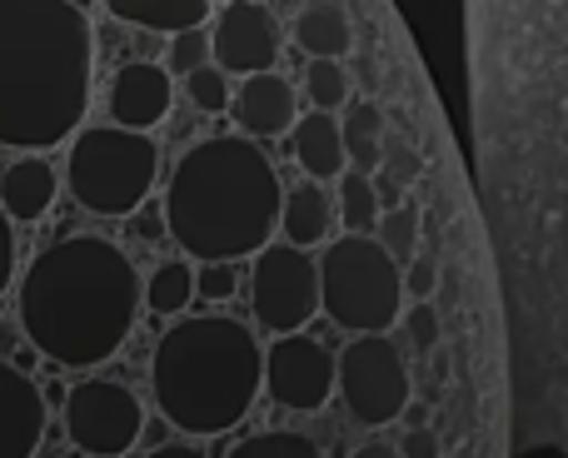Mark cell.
<instances>
[{
	"label": "cell",
	"instance_id": "6da1fadb",
	"mask_svg": "<svg viewBox=\"0 0 568 458\" xmlns=\"http://www.w3.org/2000/svg\"><path fill=\"white\" fill-rule=\"evenodd\" d=\"M464 55L514 319L568 444V0H464Z\"/></svg>",
	"mask_w": 568,
	"mask_h": 458
},
{
	"label": "cell",
	"instance_id": "7a4b0ae2",
	"mask_svg": "<svg viewBox=\"0 0 568 458\" xmlns=\"http://www.w3.org/2000/svg\"><path fill=\"white\" fill-rule=\"evenodd\" d=\"M135 259L105 234H65L26 264L16 284L20 334L55 369H100L140 319Z\"/></svg>",
	"mask_w": 568,
	"mask_h": 458
},
{
	"label": "cell",
	"instance_id": "3957f363",
	"mask_svg": "<svg viewBox=\"0 0 568 458\" xmlns=\"http://www.w3.org/2000/svg\"><path fill=\"white\" fill-rule=\"evenodd\" d=\"M95 30L65 0H0V145H65L90 110Z\"/></svg>",
	"mask_w": 568,
	"mask_h": 458
},
{
	"label": "cell",
	"instance_id": "277c9868",
	"mask_svg": "<svg viewBox=\"0 0 568 458\" xmlns=\"http://www.w3.org/2000/svg\"><path fill=\"white\" fill-rule=\"evenodd\" d=\"M284 185L255 140L210 135L175 160L165 185V234L200 264H240L275 244Z\"/></svg>",
	"mask_w": 568,
	"mask_h": 458
},
{
	"label": "cell",
	"instance_id": "5b68a950",
	"mask_svg": "<svg viewBox=\"0 0 568 458\" xmlns=\"http://www.w3.org/2000/svg\"><path fill=\"white\" fill-rule=\"evenodd\" d=\"M265 389V349L230 314H195L160 334L150 354V394L170 429L220 439L250 419Z\"/></svg>",
	"mask_w": 568,
	"mask_h": 458
},
{
	"label": "cell",
	"instance_id": "8992f818",
	"mask_svg": "<svg viewBox=\"0 0 568 458\" xmlns=\"http://www.w3.org/2000/svg\"><path fill=\"white\" fill-rule=\"evenodd\" d=\"M320 309L349 334H389L404 319V264L374 234H339L314 259Z\"/></svg>",
	"mask_w": 568,
	"mask_h": 458
},
{
	"label": "cell",
	"instance_id": "52a82bcc",
	"mask_svg": "<svg viewBox=\"0 0 568 458\" xmlns=\"http://www.w3.org/2000/svg\"><path fill=\"white\" fill-rule=\"evenodd\" d=\"M160 180V145L140 130L95 125L80 130L65 160V185L80 210L100 220H130L145 210Z\"/></svg>",
	"mask_w": 568,
	"mask_h": 458
},
{
	"label": "cell",
	"instance_id": "ba28073f",
	"mask_svg": "<svg viewBox=\"0 0 568 458\" xmlns=\"http://www.w3.org/2000/svg\"><path fill=\"white\" fill-rule=\"evenodd\" d=\"M334 389H339L344 409L364 429H389L404 419L414 399L409 359L389 334H354L334 359Z\"/></svg>",
	"mask_w": 568,
	"mask_h": 458
},
{
	"label": "cell",
	"instance_id": "9c48e42d",
	"mask_svg": "<svg viewBox=\"0 0 568 458\" xmlns=\"http://www.w3.org/2000/svg\"><path fill=\"white\" fill-rule=\"evenodd\" d=\"M60 414H65V439L85 458H125L145 434L140 394L120 379H105V374L70 384Z\"/></svg>",
	"mask_w": 568,
	"mask_h": 458
},
{
	"label": "cell",
	"instance_id": "30bf717a",
	"mask_svg": "<svg viewBox=\"0 0 568 458\" xmlns=\"http://www.w3.org/2000/svg\"><path fill=\"white\" fill-rule=\"evenodd\" d=\"M250 309L255 324L280 334H304V324L320 314V269H314L310 250L294 244H265L250 264Z\"/></svg>",
	"mask_w": 568,
	"mask_h": 458
},
{
	"label": "cell",
	"instance_id": "8fae6325",
	"mask_svg": "<svg viewBox=\"0 0 568 458\" xmlns=\"http://www.w3.org/2000/svg\"><path fill=\"white\" fill-rule=\"evenodd\" d=\"M284 35L290 30L280 26V16L265 0H225L215 30H210V55L225 75H265V70H275Z\"/></svg>",
	"mask_w": 568,
	"mask_h": 458
},
{
	"label": "cell",
	"instance_id": "7c38bea8",
	"mask_svg": "<svg viewBox=\"0 0 568 458\" xmlns=\"http://www.w3.org/2000/svg\"><path fill=\"white\" fill-rule=\"evenodd\" d=\"M265 394L290 414H320L334 394V354L310 334H280L265 349Z\"/></svg>",
	"mask_w": 568,
	"mask_h": 458
},
{
	"label": "cell",
	"instance_id": "4fadbf2b",
	"mask_svg": "<svg viewBox=\"0 0 568 458\" xmlns=\"http://www.w3.org/2000/svg\"><path fill=\"white\" fill-rule=\"evenodd\" d=\"M105 105H110V125L150 135V130L170 115V105H175V80H170V70L155 65V60H130V65H120L115 75H110Z\"/></svg>",
	"mask_w": 568,
	"mask_h": 458
},
{
	"label": "cell",
	"instance_id": "5bb4252c",
	"mask_svg": "<svg viewBox=\"0 0 568 458\" xmlns=\"http://www.w3.org/2000/svg\"><path fill=\"white\" fill-rule=\"evenodd\" d=\"M45 389L16 364H0V458H36L45 444Z\"/></svg>",
	"mask_w": 568,
	"mask_h": 458
},
{
	"label": "cell",
	"instance_id": "9a60e30c",
	"mask_svg": "<svg viewBox=\"0 0 568 458\" xmlns=\"http://www.w3.org/2000/svg\"><path fill=\"white\" fill-rule=\"evenodd\" d=\"M230 115H235L240 135L245 140H275L290 135L294 120H300V105H294V85L280 75V70H265V75H245L230 95Z\"/></svg>",
	"mask_w": 568,
	"mask_h": 458
},
{
	"label": "cell",
	"instance_id": "2e32d148",
	"mask_svg": "<svg viewBox=\"0 0 568 458\" xmlns=\"http://www.w3.org/2000/svg\"><path fill=\"white\" fill-rule=\"evenodd\" d=\"M55 195H60V180L40 155H20L0 170V210H6L10 225H36V220H45Z\"/></svg>",
	"mask_w": 568,
	"mask_h": 458
},
{
	"label": "cell",
	"instance_id": "e0dca14e",
	"mask_svg": "<svg viewBox=\"0 0 568 458\" xmlns=\"http://www.w3.org/2000/svg\"><path fill=\"white\" fill-rule=\"evenodd\" d=\"M290 150L300 160V170L324 185V180H339L349 170V155H344V130L339 115H324V110H304L290 130Z\"/></svg>",
	"mask_w": 568,
	"mask_h": 458
},
{
	"label": "cell",
	"instance_id": "ac0fdd59",
	"mask_svg": "<svg viewBox=\"0 0 568 458\" xmlns=\"http://www.w3.org/2000/svg\"><path fill=\"white\" fill-rule=\"evenodd\" d=\"M329 230H334V200L324 195V185L304 180V185L284 190V205H280L284 244H294V250H314V244H329Z\"/></svg>",
	"mask_w": 568,
	"mask_h": 458
},
{
	"label": "cell",
	"instance_id": "d6986e66",
	"mask_svg": "<svg viewBox=\"0 0 568 458\" xmlns=\"http://www.w3.org/2000/svg\"><path fill=\"white\" fill-rule=\"evenodd\" d=\"M105 10L125 26L180 35V30H205V20L215 16V0H105Z\"/></svg>",
	"mask_w": 568,
	"mask_h": 458
},
{
	"label": "cell",
	"instance_id": "ffe728a7",
	"mask_svg": "<svg viewBox=\"0 0 568 458\" xmlns=\"http://www.w3.org/2000/svg\"><path fill=\"white\" fill-rule=\"evenodd\" d=\"M140 299H145L150 314H160V319H175V314H185L190 304H195V269H190L185 259L155 264V274L145 279Z\"/></svg>",
	"mask_w": 568,
	"mask_h": 458
},
{
	"label": "cell",
	"instance_id": "44dd1931",
	"mask_svg": "<svg viewBox=\"0 0 568 458\" xmlns=\"http://www.w3.org/2000/svg\"><path fill=\"white\" fill-rule=\"evenodd\" d=\"M334 185H339V205H334V215L344 220V230L349 234H374L379 230L384 205H379V190H374V180L364 175V170H344Z\"/></svg>",
	"mask_w": 568,
	"mask_h": 458
},
{
	"label": "cell",
	"instance_id": "7402d4cb",
	"mask_svg": "<svg viewBox=\"0 0 568 458\" xmlns=\"http://www.w3.org/2000/svg\"><path fill=\"white\" fill-rule=\"evenodd\" d=\"M304 95L324 115H344V105L354 100V70L349 60H310L304 65Z\"/></svg>",
	"mask_w": 568,
	"mask_h": 458
},
{
	"label": "cell",
	"instance_id": "603a6c76",
	"mask_svg": "<svg viewBox=\"0 0 568 458\" xmlns=\"http://www.w3.org/2000/svg\"><path fill=\"white\" fill-rule=\"evenodd\" d=\"M419 234H424V210L414 205V195H409L404 205L384 210V215H379V230H374V240H379L399 264H409L414 254H424V250H419Z\"/></svg>",
	"mask_w": 568,
	"mask_h": 458
},
{
	"label": "cell",
	"instance_id": "cb8c5ba5",
	"mask_svg": "<svg viewBox=\"0 0 568 458\" xmlns=\"http://www.w3.org/2000/svg\"><path fill=\"white\" fill-rule=\"evenodd\" d=\"M225 458H324V454L314 449V439H304L294 429H260L250 439H240Z\"/></svg>",
	"mask_w": 568,
	"mask_h": 458
},
{
	"label": "cell",
	"instance_id": "d4e9b609",
	"mask_svg": "<svg viewBox=\"0 0 568 458\" xmlns=\"http://www.w3.org/2000/svg\"><path fill=\"white\" fill-rule=\"evenodd\" d=\"M185 95H190V105H195L200 115H225L235 85H230V75L210 60V65H200V70H190L185 75Z\"/></svg>",
	"mask_w": 568,
	"mask_h": 458
},
{
	"label": "cell",
	"instance_id": "484cf974",
	"mask_svg": "<svg viewBox=\"0 0 568 458\" xmlns=\"http://www.w3.org/2000/svg\"><path fill=\"white\" fill-rule=\"evenodd\" d=\"M404 334H409V344H414V354H434L439 349V334H444V319H439V309H434V299H414V304H404Z\"/></svg>",
	"mask_w": 568,
	"mask_h": 458
},
{
	"label": "cell",
	"instance_id": "4316f807",
	"mask_svg": "<svg viewBox=\"0 0 568 458\" xmlns=\"http://www.w3.org/2000/svg\"><path fill=\"white\" fill-rule=\"evenodd\" d=\"M210 65V30H180L170 35V75H190V70Z\"/></svg>",
	"mask_w": 568,
	"mask_h": 458
},
{
	"label": "cell",
	"instance_id": "83f0119b",
	"mask_svg": "<svg viewBox=\"0 0 568 458\" xmlns=\"http://www.w3.org/2000/svg\"><path fill=\"white\" fill-rule=\"evenodd\" d=\"M235 289H240V269H235V264H200V269H195V299L225 304V299H235Z\"/></svg>",
	"mask_w": 568,
	"mask_h": 458
},
{
	"label": "cell",
	"instance_id": "f1b7e54d",
	"mask_svg": "<svg viewBox=\"0 0 568 458\" xmlns=\"http://www.w3.org/2000/svg\"><path fill=\"white\" fill-rule=\"evenodd\" d=\"M434 289H439V264H434V254H414L409 264H404V299H434Z\"/></svg>",
	"mask_w": 568,
	"mask_h": 458
},
{
	"label": "cell",
	"instance_id": "f546056e",
	"mask_svg": "<svg viewBox=\"0 0 568 458\" xmlns=\"http://www.w3.org/2000/svg\"><path fill=\"white\" fill-rule=\"evenodd\" d=\"M399 458H444V439L429 429V424H414L409 434L399 439V449H394Z\"/></svg>",
	"mask_w": 568,
	"mask_h": 458
},
{
	"label": "cell",
	"instance_id": "4dcf8cb0",
	"mask_svg": "<svg viewBox=\"0 0 568 458\" xmlns=\"http://www.w3.org/2000/svg\"><path fill=\"white\" fill-rule=\"evenodd\" d=\"M10 284H16V225L0 210V299H6Z\"/></svg>",
	"mask_w": 568,
	"mask_h": 458
},
{
	"label": "cell",
	"instance_id": "1f68e13d",
	"mask_svg": "<svg viewBox=\"0 0 568 458\" xmlns=\"http://www.w3.org/2000/svg\"><path fill=\"white\" fill-rule=\"evenodd\" d=\"M145 458H205L195 449V444H160V449H150Z\"/></svg>",
	"mask_w": 568,
	"mask_h": 458
},
{
	"label": "cell",
	"instance_id": "d6a6232c",
	"mask_svg": "<svg viewBox=\"0 0 568 458\" xmlns=\"http://www.w3.org/2000/svg\"><path fill=\"white\" fill-rule=\"evenodd\" d=\"M20 349V329H10V324H0V364H10Z\"/></svg>",
	"mask_w": 568,
	"mask_h": 458
},
{
	"label": "cell",
	"instance_id": "836d02e7",
	"mask_svg": "<svg viewBox=\"0 0 568 458\" xmlns=\"http://www.w3.org/2000/svg\"><path fill=\"white\" fill-rule=\"evenodd\" d=\"M349 458H399V454H394V444H364V449H354Z\"/></svg>",
	"mask_w": 568,
	"mask_h": 458
},
{
	"label": "cell",
	"instance_id": "e575fe53",
	"mask_svg": "<svg viewBox=\"0 0 568 458\" xmlns=\"http://www.w3.org/2000/svg\"><path fill=\"white\" fill-rule=\"evenodd\" d=\"M65 6H75V10H90V6H95V0H65Z\"/></svg>",
	"mask_w": 568,
	"mask_h": 458
}]
</instances>
